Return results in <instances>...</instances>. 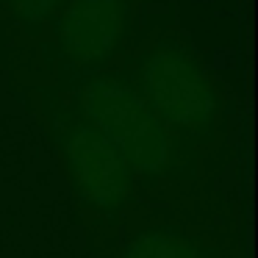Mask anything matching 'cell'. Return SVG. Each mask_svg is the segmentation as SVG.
Masks as SVG:
<instances>
[{"label": "cell", "instance_id": "3957f363", "mask_svg": "<svg viewBox=\"0 0 258 258\" xmlns=\"http://www.w3.org/2000/svg\"><path fill=\"white\" fill-rule=\"evenodd\" d=\"M131 75L139 95L172 136L195 150L217 139L219 95L197 53L180 36H158L150 50L139 56Z\"/></svg>", "mask_w": 258, "mask_h": 258}, {"label": "cell", "instance_id": "5b68a950", "mask_svg": "<svg viewBox=\"0 0 258 258\" xmlns=\"http://www.w3.org/2000/svg\"><path fill=\"white\" fill-rule=\"evenodd\" d=\"M119 258H219V252L175 225H153L131 233L122 241Z\"/></svg>", "mask_w": 258, "mask_h": 258}, {"label": "cell", "instance_id": "6da1fadb", "mask_svg": "<svg viewBox=\"0 0 258 258\" xmlns=\"http://www.w3.org/2000/svg\"><path fill=\"white\" fill-rule=\"evenodd\" d=\"M84 114L111 139L134 178L147 183L158 180H195L200 153L172 136L153 114L134 84L131 70L100 73L78 95Z\"/></svg>", "mask_w": 258, "mask_h": 258}, {"label": "cell", "instance_id": "277c9868", "mask_svg": "<svg viewBox=\"0 0 258 258\" xmlns=\"http://www.w3.org/2000/svg\"><path fill=\"white\" fill-rule=\"evenodd\" d=\"M136 0H61L50 17V39L39 45L53 75V89L78 97L81 89L106 73L131 34Z\"/></svg>", "mask_w": 258, "mask_h": 258}, {"label": "cell", "instance_id": "8992f818", "mask_svg": "<svg viewBox=\"0 0 258 258\" xmlns=\"http://www.w3.org/2000/svg\"><path fill=\"white\" fill-rule=\"evenodd\" d=\"M61 0H0V6L6 9L14 20L20 23V28L28 36H39L42 25L47 23L53 12L58 9Z\"/></svg>", "mask_w": 258, "mask_h": 258}, {"label": "cell", "instance_id": "7a4b0ae2", "mask_svg": "<svg viewBox=\"0 0 258 258\" xmlns=\"http://www.w3.org/2000/svg\"><path fill=\"white\" fill-rule=\"evenodd\" d=\"M39 108L53 145L64 156L75 200L108 222H117L136 186L125 158L84 114L78 97H67L53 86H39Z\"/></svg>", "mask_w": 258, "mask_h": 258}]
</instances>
